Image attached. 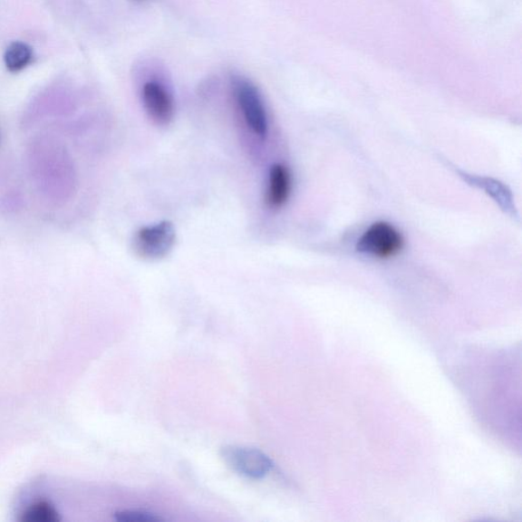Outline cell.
<instances>
[{
    "label": "cell",
    "instance_id": "4",
    "mask_svg": "<svg viewBox=\"0 0 522 522\" xmlns=\"http://www.w3.org/2000/svg\"><path fill=\"white\" fill-rule=\"evenodd\" d=\"M403 246L402 235L396 227L385 222L373 224L357 243L359 252L382 259L396 256Z\"/></svg>",
    "mask_w": 522,
    "mask_h": 522
},
{
    "label": "cell",
    "instance_id": "3",
    "mask_svg": "<svg viewBox=\"0 0 522 522\" xmlns=\"http://www.w3.org/2000/svg\"><path fill=\"white\" fill-rule=\"evenodd\" d=\"M176 243V230L169 220L140 228L133 241L138 256L147 260H159L166 257Z\"/></svg>",
    "mask_w": 522,
    "mask_h": 522
},
{
    "label": "cell",
    "instance_id": "9",
    "mask_svg": "<svg viewBox=\"0 0 522 522\" xmlns=\"http://www.w3.org/2000/svg\"><path fill=\"white\" fill-rule=\"evenodd\" d=\"M34 59V52L32 47L22 41H14L7 46L4 61L5 67L12 72H19L32 63Z\"/></svg>",
    "mask_w": 522,
    "mask_h": 522
},
{
    "label": "cell",
    "instance_id": "7",
    "mask_svg": "<svg viewBox=\"0 0 522 522\" xmlns=\"http://www.w3.org/2000/svg\"><path fill=\"white\" fill-rule=\"evenodd\" d=\"M72 101L70 90L63 86L51 87L40 93L32 102L28 116L30 119L59 116L70 111Z\"/></svg>",
    "mask_w": 522,
    "mask_h": 522
},
{
    "label": "cell",
    "instance_id": "6",
    "mask_svg": "<svg viewBox=\"0 0 522 522\" xmlns=\"http://www.w3.org/2000/svg\"><path fill=\"white\" fill-rule=\"evenodd\" d=\"M143 108L155 124L168 126L174 119L175 102L173 95L161 81H146L141 89Z\"/></svg>",
    "mask_w": 522,
    "mask_h": 522
},
{
    "label": "cell",
    "instance_id": "10",
    "mask_svg": "<svg viewBox=\"0 0 522 522\" xmlns=\"http://www.w3.org/2000/svg\"><path fill=\"white\" fill-rule=\"evenodd\" d=\"M114 517L118 521L124 522H158L163 520L157 514L138 510L119 511L114 514Z\"/></svg>",
    "mask_w": 522,
    "mask_h": 522
},
{
    "label": "cell",
    "instance_id": "5",
    "mask_svg": "<svg viewBox=\"0 0 522 522\" xmlns=\"http://www.w3.org/2000/svg\"><path fill=\"white\" fill-rule=\"evenodd\" d=\"M220 455L228 467L249 478H263L274 467L271 459L255 448L228 445L222 448Z\"/></svg>",
    "mask_w": 522,
    "mask_h": 522
},
{
    "label": "cell",
    "instance_id": "1",
    "mask_svg": "<svg viewBox=\"0 0 522 522\" xmlns=\"http://www.w3.org/2000/svg\"><path fill=\"white\" fill-rule=\"evenodd\" d=\"M30 175L37 191L54 206H63L77 189V171L67 147L56 137L40 135L27 150Z\"/></svg>",
    "mask_w": 522,
    "mask_h": 522
},
{
    "label": "cell",
    "instance_id": "8",
    "mask_svg": "<svg viewBox=\"0 0 522 522\" xmlns=\"http://www.w3.org/2000/svg\"><path fill=\"white\" fill-rule=\"evenodd\" d=\"M291 174L287 167L276 163L269 170L266 192L267 206L277 209L285 206L291 193Z\"/></svg>",
    "mask_w": 522,
    "mask_h": 522
},
{
    "label": "cell",
    "instance_id": "2",
    "mask_svg": "<svg viewBox=\"0 0 522 522\" xmlns=\"http://www.w3.org/2000/svg\"><path fill=\"white\" fill-rule=\"evenodd\" d=\"M232 87L245 124L253 134L265 140L268 134V117L259 90L252 82L243 77H234Z\"/></svg>",
    "mask_w": 522,
    "mask_h": 522
}]
</instances>
